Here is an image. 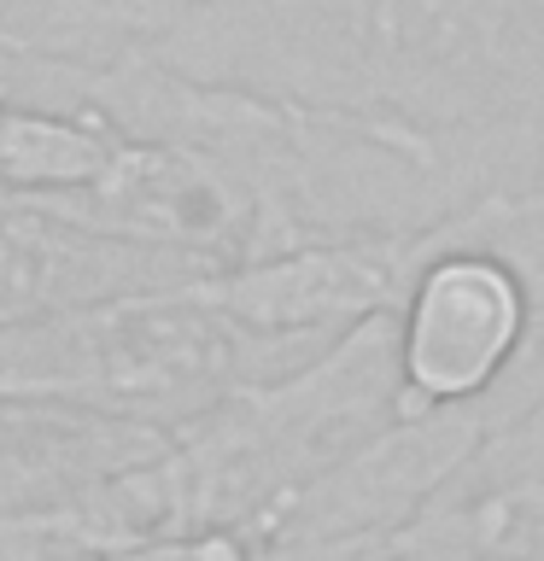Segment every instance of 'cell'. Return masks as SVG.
<instances>
[{
	"label": "cell",
	"mask_w": 544,
	"mask_h": 561,
	"mask_svg": "<svg viewBox=\"0 0 544 561\" xmlns=\"http://www.w3.org/2000/svg\"><path fill=\"white\" fill-rule=\"evenodd\" d=\"M287 375L200 293V280L123 293L42 322L0 328V398L175 433L228 392Z\"/></svg>",
	"instance_id": "6da1fadb"
},
{
	"label": "cell",
	"mask_w": 544,
	"mask_h": 561,
	"mask_svg": "<svg viewBox=\"0 0 544 561\" xmlns=\"http://www.w3.org/2000/svg\"><path fill=\"white\" fill-rule=\"evenodd\" d=\"M393 328L404 410H480L533 351V270L491 240H451L416 270Z\"/></svg>",
	"instance_id": "7a4b0ae2"
},
{
	"label": "cell",
	"mask_w": 544,
	"mask_h": 561,
	"mask_svg": "<svg viewBox=\"0 0 544 561\" xmlns=\"http://www.w3.org/2000/svg\"><path fill=\"white\" fill-rule=\"evenodd\" d=\"M211 270L170 252L94 234L35 199H0V328L42 322L123 293L182 287Z\"/></svg>",
	"instance_id": "3957f363"
},
{
	"label": "cell",
	"mask_w": 544,
	"mask_h": 561,
	"mask_svg": "<svg viewBox=\"0 0 544 561\" xmlns=\"http://www.w3.org/2000/svg\"><path fill=\"white\" fill-rule=\"evenodd\" d=\"M123 135L94 112L0 94V199H53L112 170Z\"/></svg>",
	"instance_id": "277c9868"
},
{
	"label": "cell",
	"mask_w": 544,
	"mask_h": 561,
	"mask_svg": "<svg viewBox=\"0 0 544 561\" xmlns=\"http://www.w3.org/2000/svg\"><path fill=\"white\" fill-rule=\"evenodd\" d=\"M393 561H480V556H474L463 520H456L445 503H433L416 526H404V533H398Z\"/></svg>",
	"instance_id": "5b68a950"
}]
</instances>
